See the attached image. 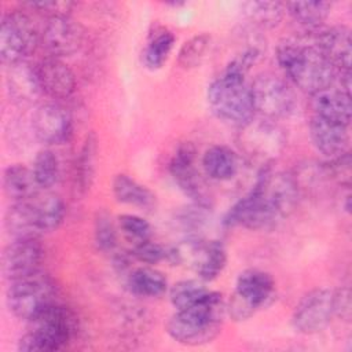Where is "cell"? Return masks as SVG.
I'll return each mask as SVG.
<instances>
[{"mask_svg": "<svg viewBox=\"0 0 352 352\" xmlns=\"http://www.w3.org/2000/svg\"><path fill=\"white\" fill-rule=\"evenodd\" d=\"M276 59L297 88L309 95L333 85L337 77V69L314 44L285 38L276 48Z\"/></svg>", "mask_w": 352, "mask_h": 352, "instance_id": "6da1fadb", "label": "cell"}, {"mask_svg": "<svg viewBox=\"0 0 352 352\" xmlns=\"http://www.w3.org/2000/svg\"><path fill=\"white\" fill-rule=\"evenodd\" d=\"M226 311L223 296L209 290L199 302L176 311L166 323V333L184 345L208 344L219 334Z\"/></svg>", "mask_w": 352, "mask_h": 352, "instance_id": "7a4b0ae2", "label": "cell"}, {"mask_svg": "<svg viewBox=\"0 0 352 352\" xmlns=\"http://www.w3.org/2000/svg\"><path fill=\"white\" fill-rule=\"evenodd\" d=\"M30 330L18 342V349L22 352H52L62 349L77 331L74 312L58 302L30 320Z\"/></svg>", "mask_w": 352, "mask_h": 352, "instance_id": "3957f363", "label": "cell"}, {"mask_svg": "<svg viewBox=\"0 0 352 352\" xmlns=\"http://www.w3.org/2000/svg\"><path fill=\"white\" fill-rule=\"evenodd\" d=\"M208 103L220 120L238 126L254 116L250 84H248L245 76L226 70L209 85Z\"/></svg>", "mask_w": 352, "mask_h": 352, "instance_id": "277c9868", "label": "cell"}, {"mask_svg": "<svg viewBox=\"0 0 352 352\" xmlns=\"http://www.w3.org/2000/svg\"><path fill=\"white\" fill-rule=\"evenodd\" d=\"M55 296L54 280L38 271L11 280L7 289V304L16 318L30 322L56 302Z\"/></svg>", "mask_w": 352, "mask_h": 352, "instance_id": "5b68a950", "label": "cell"}, {"mask_svg": "<svg viewBox=\"0 0 352 352\" xmlns=\"http://www.w3.org/2000/svg\"><path fill=\"white\" fill-rule=\"evenodd\" d=\"M274 298V278L263 270L249 268L238 275L235 290L226 308L234 320H246L258 309L268 307Z\"/></svg>", "mask_w": 352, "mask_h": 352, "instance_id": "8992f818", "label": "cell"}, {"mask_svg": "<svg viewBox=\"0 0 352 352\" xmlns=\"http://www.w3.org/2000/svg\"><path fill=\"white\" fill-rule=\"evenodd\" d=\"M236 142L248 157L264 161L268 165L283 151L286 133L274 120L253 116L239 126Z\"/></svg>", "mask_w": 352, "mask_h": 352, "instance_id": "52a82bcc", "label": "cell"}, {"mask_svg": "<svg viewBox=\"0 0 352 352\" xmlns=\"http://www.w3.org/2000/svg\"><path fill=\"white\" fill-rule=\"evenodd\" d=\"M38 41L37 30L32 19L22 11L7 12L0 25V58L4 65L25 60Z\"/></svg>", "mask_w": 352, "mask_h": 352, "instance_id": "ba28073f", "label": "cell"}, {"mask_svg": "<svg viewBox=\"0 0 352 352\" xmlns=\"http://www.w3.org/2000/svg\"><path fill=\"white\" fill-rule=\"evenodd\" d=\"M254 113L270 120L285 118L292 114L296 100L290 87L279 77L265 73L250 84Z\"/></svg>", "mask_w": 352, "mask_h": 352, "instance_id": "9c48e42d", "label": "cell"}, {"mask_svg": "<svg viewBox=\"0 0 352 352\" xmlns=\"http://www.w3.org/2000/svg\"><path fill=\"white\" fill-rule=\"evenodd\" d=\"M334 316V292L318 287L308 292L293 312V326L298 333L315 334L322 331Z\"/></svg>", "mask_w": 352, "mask_h": 352, "instance_id": "30bf717a", "label": "cell"}, {"mask_svg": "<svg viewBox=\"0 0 352 352\" xmlns=\"http://www.w3.org/2000/svg\"><path fill=\"white\" fill-rule=\"evenodd\" d=\"M257 182L275 216L282 220L296 209L300 198V186L296 176L287 172H272L270 164L264 165Z\"/></svg>", "mask_w": 352, "mask_h": 352, "instance_id": "8fae6325", "label": "cell"}, {"mask_svg": "<svg viewBox=\"0 0 352 352\" xmlns=\"http://www.w3.org/2000/svg\"><path fill=\"white\" fill-rule=\"evenodd\" d=\"M278 221L279 219L267 202L258 182L228 210L224 219V224L228 227L242 226L249 230L268 228Z\"/></svg>", "mask_w": 352, "mask_h": 352, "instance_id": "7c38bea8", "label": "cell"}, {"mask_svg": "<svg viewBox=\"0 0 352 352\" xmlns=\"http://www.w3.org/2000/svg\"><path fill=\"white\" fill-rule=\"evenodd\" d=\"M195 147L192 143H182L170 164L169 170L179 188L195 204L204 208H210V197L205 188L204 182L199 177V173L195 169Z\"/></svg>", "mask_w": 352, "mask_h": 352, "instance_id": "4fadbf2b", "label": "cell"}, {"mask_svg": "<svg viewBox=\"0 0 352 352\" xmlns=\"http://www.w3.org/2000/svg\"><path fill=\"white\" fill-rule=\"evenodd\" d=\"M41 44L52 58L76 54L84 44V29L70 15L50 18L41 33Z\"/></svg>", "mask_w": 352, "mask_h": 352, "instance_id": "5bb4252c", "label": "cell"}, {"mask_svg": "<svg viewBox=\"0 0 352 352\" xmlns=\"http://www.w3.org/2000/svg\"><path fill=\"white\" fill-rule=\"evenodd\" d=\"M44 249L37 238L14 239L1 254V272L6 279L15 280L40 271Z\"/></svg>", "mask_w": 352, "mask_h": 352, "instance_id": "9a60e30c", "label": "cell"}, {"mask_svg": "<svg viewBox=\"0 0 352 352\" xmlns=\"http://www.w3.org/2000/svg\"><path fill=\"white\" fill-rule=\"evenodd\" d=\"M32 126L41 143L48 146L60 144L72 135V117L59 103H43L32 117Z\"/></svg>", "mask_w": 352, "mask_h": 352, "instance_id": "2e32d148", "label": "cell"}, {"mask_svg": "<svg viewBox=\"0 0 352 352\" xmlns=\"http://www.w3.org/2000/svg\"><path fill=\"white\" fill-rule=\"evenodd\" d=\"M37 74L43 94L52 99H66L76 89L73 70L59 58L48 56L37 65Z\"/></svg>", "mask_w": 352, "mask_h": 352, "instance_id": "e0dca14e", "label": "cell"}, {"mask_svg": "<svg viewBox=\"0 0 352 352\" xmlns=\"http://www.w3.org/2000/svg\"><path fill=\"white\" fill-rule=\"evenodd\" d=\"M309 136L316 150L329 158L349 151V133L345 125L312 116L309 121Z\"/></svg>", "mask_w": 352, "mask_h": 352, "instance_id": "ac0fdd59", "label": "cell"}, {"mask_svg": "<svg viewBox=\"0 0 352 352\" xmlns=\"http://www.w3.org/2000/svg\"><path fill=\"white\" fill-rule=\"evenodd\" d=\"M190 261L199 279L209 282L216 279L224 270L227 264V249L221 241H202L198 238L194 242Z\"/></svg>", "mask_w": 352, "mask_h": 352, "instance_id": "d6986e66", "label": "cell"}, {"mask_svg": "<svg viewBox=\"0 0 352 352\" xmlns=\"http://www.w3.org/2000/svg\"><path fill=\"white\" fill-rule=\"evenodd\" d=\"M6 81L10 96L19 104H32L43 94L37 67L26 60L10 65Z\"/></svg>", "mask_w": 352, "mask_h": 352, "instance_id": "ffe728a7", "label": "cell"}, {"mask_svg": "<svg viewBox=\"0 0 352 352\" xmlns=\"http://www.w3.org/2000/svg\"><path fill=\"white\" fill-rule=\"evenodd\" d=\"M314 116L348 126L351 122V95L333 85L311 95Z\"/></svg>", "mask_w": 352, "mask_h": 352, "instance_id": "44dd1931", "label": "cell"}, {"mask_svg": "<svg viewBox=\"0 0 352 352\" xmlns=\"http://www.w3.org/2000/svg\"><path fill=\"white\" fill-rule=\"evenodd\" d=\"M337 70H351L352 40L346 26H331L318 33L314 44Z\"/></svg>", "mask_w": 352, "mask_h": 352, "instance_id": "7402d4cb", "label": "cell"}, {"mask_svg": "<svg viewBox=\"0 0 352 352\" xmlns=\"http://www.w3.org/2000/svg\"><path fill=\"white\" fill-rule=\"evenodd\" d=\"M202 166L210 179L226 182L238 173L239 158L238 154L230 147L214 144L205 151L202 157Z\"/></svg>", "mask_w": 352, "mask_h": 352, "instance_id": "603a6c76", "label": "cell"}, {"mask_svg": "<svg viewBox=\"0 0 352 352\" xmlns=\"http://www.w3.org/2000/svg\"><path fill=\"white\" fill-rule=\"evenodd\" d=\"M3 187L6 194L14 202L33 199L38 194V190H41L34 179L32 169L19 164L10 165L4 170Z\"/></svg>", "mask_w": 352, "mask_h": 352, "instance_id": "cb8c5ba5", "label": "cell"}, {"mask_svg": "<svg viewBox=\"0 0 352 352\" xmlns=\"http://www.w3.org/2000/svg\"><path fill=\"white\" fill-rule=\"evenodd\" d=\"M36 226L41 232H50L56 230L66 214V206L63 199L56 194L36 195L30 199Z\"/></svg>", "mask_w": 352, "mask_h": 352, "instance_id": "d4e9b609", "label": "cell"}, {"mask_svg": "<svg viewBox=\"0 0 352 352\" xmlns=\"http://www.w3.org/2000/svg\"><path fill=\"white\" fill-rule=\"evenodd\" d=\"M113 194L118 202L140 209L148 210L155 206V195L153 191L124 173H120L114 177Z\"/></svg>", "mask_w": 352, "mask_h": 352, "instance_id": "484cf974", "label": "cell"}, {"mask_svg": "<svg viewBox=\"0 0 352 352\" xmlns=\"http://www.w3.org/2000/svg\"><path fill=\"white\" fill-rule=\"evenodd\" d=\"M6 230L14 239L37 238L40 231L36 226L30 199L14 202L6 213Z\"/></svg>", "mask_w": 352, "mask_h": 352, "instance_id": "4316f807", "label": "cell"}, {"mask_svg": "<svg viewBox=\"0 0 352 352\" xmlns=\"http://www.w3.org/2000/svg\"><path fill=\"white\" fill-rule=\"evenodd\" d=\"M129 290L140 297H160L168 289L165 275L151 267L133 270L128 276Z\"/></svg>", "mask_w": 352, "mask_h": 352, "instance_id": "83f0119b", "label": "cell"}, {"mask_svg": "<svg viewBox=\"0 0 352 352\" xmlns=\"http://www.w3.org/2000/svg\"><path fill=\"white\" fill-rule=\"evenodd\" d=\"M243 16L260 28H275L283 19L286 4L280 1H245L241 4Z\"/></svg>", "mask_w": 352, "mask_h": 352, "instance_id": "f1b7e54d", "label": "cell"}, {"mask_svg": "<svg viewBox=\"0 0 352 352\" xmlns=\"http://www.w3.org/2000/svg\"><path fill=\"white\" fill-rule=\"evenodd\" d=\"M287 12L298 25L316 29L330 14L331 4L329 1H293L286 4Z\"/></svg>", "mask_w": 352, "mask_h": 352, "instance_id": "f546056e", "label": "cell"}, {"mask_svg": "<svg viewBox=\"0 0 352 352\" xmlns=\"http://www.w3.org/2000/svg\"><path fill=\"white\" fill-rule=\"evenodd\" d=\"M96 138L94 133H89L85 138V142L80 150L77 165H76V182L78 188L85 192L94 180L95 168H96Z\"/></svg>", "mask_w": 352, "mask_h": 352, "instance_id": "4dcf8cb0", "label": "cell"}, {"mask_svg": "<svg viewBox=\"0 0 352 352\" xmlns=\"http://www.w3.org/2000/svg\"><path fill=\"white\" fill-rule=\"evenodd\" d=\"M32 172L41 190H48L55 186L60 175V166L56 154L50 148L40 150L34 158Z\"/></svg>", "mask_w": 352, "mask_h": 352, "instance_id": "1f68e13d", "label": "cell"}, {"mask_svg": "<svg viewBox=\"0 0 352 352\" xmlns=\"http://www.w3.org/2000/svg\"><path fill=\"white\" fill-rule=\"evenodd\" d=\"M175 44V36L168 32L162 30L157 33L146 45L143 51V63L150 70L160 69L165 60L168 59L172 48Z\"/></svg>", "mask_w": 352, "mask_h": 352, "instance_id": "d6a6232c", "label": "cell"}, {"mask_svg": "<svg viewBox=\"0 0 352 352\" xmlns=\"http://www.w3.org/2000/svg\"><path fill=\"white\" fill-rule=\"evenodd\" d=\"M208 293L209 290L202 285V282H198L194 279H186L175 283L170 287L169 298L172 305L176 308V311H179L199 302Z\"/></svg>", "mask_w": 352, "mask_h": 352, "instance_id": "836d02e7", "label": "cell"}, {"mask_svg": "<svg viewBox=\"0 0 352 352\" xmlns=\"http://www.w3.org/2000/svg\"><path fill=\"white\" fill-rule=\"evenodd\" d=\"M210 45V36L206 33L197 34L187 40L177 56V62L183 69H192L202 63L204 58L206 56V52Z\"/></svg>", "mask_w": 352, "mask_h": 352, "instance_id": "e575fe53", "label": "cell"}, {"mask_svg": "<svg viewBox=\"0 0 352 352\" xmlns=\"http://www.w3.org/2000/svg\"><path fill=\"white\" fill-rule=\"evenodd\" d=\"M95 242L103 252H111L117 245V232L111 216L100 210L95 217Z\"/></svg>", "mask_w": 352, "mask_h": 352, "instance_id": "d590c367", "label": "cell"}, {"mask_svg": "<svg viewBox=\"0 0 352 352\" xmlns=\"http://www.w3.org/2000/svg\"><path fill=\"white\" fill-rule=\"evenodd\" d=\"M118 226L124 235L136 243L150 239L151 226L147 220H144L140 216L121 214L118 216Z\"/></svg>", "mask_w": 352, "mask_h": 352, "instance_id": "8d00e7d4", "label": "cell"}, {"mask_svg": "<svg viewBox=\"0 0 352 352\" xmlns=\"http://www.w3.org/2000/svg\"><path fill=\"white\" fill-rule=\"evenodd\" d=\"M326 176L336 180L338 184L344 187H349L351 184V154L349 151L330 158V161L323 165Z\"/></svg>", "mask_w": 352, "mask_h": 352, "instance_id": "74e56055", "label": "cell"}, {"mask_svg": "<svg viewBox=\"0 0 352 352\" xmlns=\"http://www.w3.org/2000/svg\"><path fill=\"white\" fill-rule=\"evenodd\" d=\"M133 256L144 264H157L166 258V248L150 239L139 242L133 248Z\"/></svg>", "mask_w": 352, "mask_h": 352, "instance_id": "f35d334b", "label": "cell"}, {"mask_svg": "<svg viewBox=\"0 0 352 352\" xmlns=\"http://www.w3.org/2000/svg\"><path fill=\"white\" fill-rule=\"evenodd\" d=\"M32 10H36L37 12L47 15L50 18L55 16H65L70 15V11L74 7V3L72 1H56V0H40V1H29L25 3Z\"/></svg>", "mask_w": 352, "mask_h": 352, "instance_id": "ab89813d", "label": "cell"}, {"mask_svg": "<svg viewBox=\"0 0 352 352\" xmlns=\"http://www.w3.org/2000/svg\"><path fill=\"white\" fill-rule=\"evenodd\" d=\"M260 54H261V51L257 47H248L241 54H238L236 56L232 58V60L228 63L226 72L245 76L249 72V69L257 62V59L260 58Z\"/></svg>", "mask_w": 352, "mask_h": 352, "instance_id": "60d3db41", "label": "cell"}, {"mask_svg": "<svg viewBox=\"0 0 352 352\" xmlns=\"http://www.w3.org/2000/svg\"><path fill=\"white\" fill-rule=\"evenodd\" d=\"M351 292L349 287H341L334 292V316L342 320H351Z\"/></svg>", "mask_w": 352, "mask_h": 352, "instance_id": "b9f144b4", "label": "cell"}]
</instances>
